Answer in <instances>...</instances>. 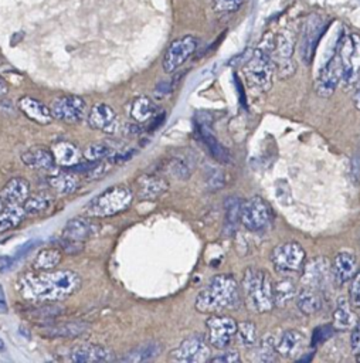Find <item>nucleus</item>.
<instances>
[{"label": "nucleus", "mask_w": 360, "mask_h": 363, "mask_svg": "<svg viewBox=\"0 0 360 363\" xmlns=\"http://www.w3.org/2000/svg\"><path fill=\"white\" fill-rule=\"evenodd\" d=\"M21 162L37 170H51L55 166L51 149L44 146H33L21 153Z\"/></svg>", "instance_id": "25"}, {"label": "nucleus", "mask_w": 360, "mask_h": 363, "mask_svg": "<svg viewBox=\"0 0 360 363\" xmlns=\"http://www.w3.org/2000/svg\"><path fill=\"white\" fill-rule=\"evenodd\" d=\"M9 92V82L0 75V96L6 95Z\"/></svg>", "instance_id": "49"}, {"label": "nucleus", "mask_w": 360, "mask_h": 363, "mask_svg": "<svg viewBox=\"0 0 360 363\" xmlns=\"http://www.w3.org/2000/svg\"><path fill=\"white\" fill-rule=\"evenodd\" d=\"M113 153L115 152L111 147V145L105 142H95V143H91L84 150L82 156L85 157V160H89V162H101L103 159H109Z\"/></svg>", "instance_id": "38"}, {"label": "nucleus", "mask_w": 360, "mask_h": 363, "mask_svg": "<svg viewBox=\"0 0 360 363\" xmlns=\"http://www.w3.org/2000/svg\"><path fill=\"white\" fill-rule=\"evenodd\" d=\"M350 346H351V352L357 356L360 353V319H357L356 325L351 329Z\"/></svg>", "instance_id": "47"}, {"label": "nucleus", "mask_w": 360, "mask_h": 363, "mask_svg": "<svg viewBox=\"0 0 360 363\" xmlns=\"http://www.w3.org/2000/svg\"><path fill=\"white\" fill-rule=\"evenodd\" d=\"M332 20L322 16V14H309L303 18L300 24V34H299V52L300 58L306 65H310L319 45L320 38L329 28Z\"/></svg>", "instance_id": "7"}, {"label": "nucleus", "mask_w": 360, "mask_h": 363, "mask_svg": "<svg viewBox=\"0 0 360 363\" xmlns=\"http://www.w3.org/2000/svg\"><path fill=\"white\" fill-rule=\"evenodd\" d=\"M88 329V323L79 322V320H71V322H62L57 323L54 326L44 328L41 332L43 336L45 337H77L82 335Z\"/></svg>", "instance_id": "30"}, {"label": "nucleus", "mask_w": 360, "mask_h": 363, "mask_svg": "<svg viewBox=\"0 0 360 363\" xmlns=\"http://www.w3.org/2000/svg\"><path fill=\"white\" fill-rule=\"evenodd\" d=\"M353 104L360 111V79L357 81V88H356V92L353 95Z\"/></svg>", "instance_id": "48"}, {"label": "nucleus", "mask_w": 360, "mask_h": 363, "mask_svg": "<svg viewBox=\"0 0 360 363\" xmlns=\"http://www.w3.org/2000/svg\"><path fill=\"white\" fill-rule=\"evenodd\" d=\"M156 113H157L156 104L145 95L135 98L129 105V116L136 123H146L152 121L156 116Z\"/></svg>", "instance_id": "29"}, {"label": "nucleus", "mask_w": 360, "mask_h": 363, "mask_svg": "<svg viewBox=\"0 0 360 363\" xmlns=\"http://www.w3.org/2000/svg\"><path fill=\"white\" fill-rule=\"evenodd\" d=\"M3 203H4V201H3V200H1V197H0V211L3 210Z\"/></svg>", "instance_id": "51"}, {"label": "nucleus", "mask_w": 360, "mask_h": 363, "mask_svg": "<svg viewBox=\"0 0 360 363\" xmlns=\"http://www.w3.org/2000/svg\"><path fill=\"white\" fill-rule=\"evenodd\" d=\"M162 353V345L159 342H146L143 345L136 346L135 349L129 350L126 354L119 357L120 362L128 363H137V362H146L157 357Z\"/></svg>", "instance_id": "31"}, {"label": "nucleus", "mask_w": 360, "mask_h": 363, "mask_svg": "<svg viewBox=\"0 0 360 363\" xmlns=\"http://www.w3.org/2000/svg\"><path fill=\"white\" fill-rule=\"evenodd\" d=\"M296 306L303 315H315L323 306V299L320 291L302 286V289L296 294Z\"/></svg>", "instance_id": "28"}, {"label": "nucleus", "mask_w": 360, "mask_h": 363, "mask_svg": "<svg viewBox=\"0 0 360 363\" xmlns=\"http://www.w3.org/2000/svg\"><path fill=\"white\" fill-rule=\"evenodd\" d=\"M359 262H357V255L353 251H340L336 254L333 264H332V271H333V278L336 284L344 285L346 282H350V279L354 277V274L359 269Z\"/></svg>", "instance_id": "22"}, {"label": "nucleus", "mask_w": 360, "mask_h": 363, "mask_svg": "<svg viewBox=\"0 0 360 363\" xmlns=\"http://www.w3.org/2000/svg\"><path fill=\"white\" fill-rule=\"evenodd\" d=\"M52 118L65 123H78L86 115V102L78 95H62L50 105Z\"/></svg>", "instance_id": "15"}, {"label": "nucleus", "mask_w": 360, "mask_h": 363, "mask_svg": "<svg viewBox=\"0 0 360 363\" xmlns=\"http://www.w3.org/2000/svg\"><path fill=\"white\" fill-rule=\"evenodd\" d=\"M17 106L20 112H23L24 116H27L30 121L38 123V125H48L54 119L50 111V106L43 104L41 101L33 98V96H21L17 101Z\"/></svg>", "instance_id": "23"}, {"label": "nucleus", "mask_w": 360, "mask_h": 363, "mask_svg": "<svg viewBox=\"0 0 360 363\" xmlns=\"http://www.w3.org/2000/svg\"><path fill=\"white\" fill-rule=\"evenodd\" d=\"M245 0H213V10L220 14L237 11Z\"/></svg>", "instance_id": "41"}, {"label": "nucleus", "mask_w": 360, "mask_h": 363, "mask_svg": "<svg viewBox=\"0 0 360 363\" xmlns=\"http://www.w3.org/2000/svg\"><path fill=\"white\" fill-rule=\"evenodd\" d=\"M298 294L296 284L289 278H282L281 281L274 284V303L276 306L283 308L288 302H291Z\"/></svg>", "instance_id": "34"}, {"label": "nucleus", "mask_w": 360, "mask_h": 363, "mask_svg": "<svg viewBox=\"0 0 360 363\" xmlns=\"http://www.w3.org/2000/svg\"><path fill=\"white\" fill-rule=\"evenodd\" d=\"M332 281H334L333 271L326 257L319 255L309 261H305L300 271V282L303 286L313 288L322 292L330 285Z\"/></svg>", "instance_id": "12"}, {"label": "nucleus", "mask_w": 360, "mask_h": 363, "mask_svg": "<svg viewBox=\"0 0 360 363\" xmlns=\"http://www.w3.org/2000/svg\"><path fill=\"white\" fill-rule=\"evenodd\" d=\"M48 184L51 186V189H54L60 194H71L77 189L78 182H77L75 173H71L62 169V172L52 174L48 179Z\"/></svg>", "instance_id": "36"}, {"label": "nucleus", "mask_w": 360, "mask_h": 363, "mask_svg": "<svg viewBox=\"0 0 360 363\" xmlns=\"http://www.w3.org/2000/svg\"><path fill=\"white\" fill-rule=\"evenodd\" d=\"M30 196V184L23 177L10 179L0 190V197L7 204H23Z\"/></svg>", "instance_id": "26"}, {"label": "nucleus", "mask_w": 360, "mask_h": 363, "mask_svg": "<svg viewBox=\"0 0 360 363\" xmlns=\"http://www.w3.org/2000/svg\"><path fill=\"white\" fill-rule=\"evenodd\" d=\"M274 220V211L271 206L261 196H252L242 201L240 221L245 230L258 233L271 225Z\"/></svg>", "instance_id": "9"}, {"label": "nucleus", "mask_w": 360, "mask_h": 363, "mask_svg": "<svg viewBox=\"0 0 360 363\" xmlns=\"http://www.w3.org/2000/svg\"><path fill=\"white\" fill-rule=\"evenodd\" d=\"M81 286V278L69 269H47L23 274L16 284L17 292L26 301L51 302L71 296Z\"/></svg>", "instance_id": "1"}, {"label": "nucleus", "mask_w": 360, "mask_h": 363, "mask_svg": "<svg viewBox=\"0 0 360 363\" xmlns=\"http://www.w3.org/2000/svg\"><path fill=\"white\" fill-rule=\"evenodd\" d=\"M241 357L238 354V352H223L221 354H217V356H210L208 362H215V363H234V362H240Z\"/></svg>", "instance_id": "46"}, {"label": "nucleus", "mask_w": 360, "mask_h": 363, "mask_svg": "<svg viewBox=\"0 0 360 363\" xmlns=\"http://www.w3.org/2000/svg\"><path fill=\"white\" fill-rule=\"evenodd\" d=\"M334 52L339 57L342 68L340 82L344 86H351L360 79V35L357 33L343 35Z\"/></svg>", "instance_id": "6"}, {"label": "nucleus", "mask_w": 360, "mask_h": 363, "mask_svg": "<svg viewBox=\"0 0 360 363\" xmlns=\"http://www.w3.org/2000/svg\"><path fill=\"white\" fill-rule=\"evenodd\" d=\"M275 340L272 337H265L259 342V359L262 362L275 360Z\"/></svg>", "instance_id": "43"}, {"label": "nucleus", "mask_w": 360, "mask_h": 363, "mask_svg": "<svg viewBox=\"0 0 360 363\" xmlns=\"http://www.w3.org/2000/svg\"><path fill=\"white\" fill-rule=\"evenodd\" d=\"M272 48L274 37L268 34L261 40L244 65V75L248 84L261 91H268L272 86V78L275 72Z\"/></svg>", "instance_id": "4"}, {"label": "nucleus", "mask_w": 360, "mask_h": 363, "mask_svg": "<svg viewBox=\"0 0 360 363\" xmlns=\"http://www.w3.org/2000/svg\"><path fill=\"white\" fill-rule=\"evenodd\" d=\"M241 204L242 201L238 197H228L225 200V220L228 227H235L240 221V213H241Z\"/></svg>", "instance_id": "40"}, {"label": "nucleus", "mask_w": 360, "mask_h": 363, "mask_svg": "<svg viewBox=\"0 0 360 363\" xmlns=\"http://www.w3.org/2000/svg\"><path fill=\"white\" fill-rule=\"evenodd\" d=\"M58 248L61 251H64L65 254H69V255H74V254H78L84 250V242L82 241H75V240H71V238H65V237H61L58 241Z\"/></svg>", "instance_id": "44"}, {"label": "nucleus", "mask_w": 360, "mask_h": 363, "mask_svg": "<svg viewBox=\"0 0 360 363\" xmlns=\"http://www.w3.org/2000/svg\"><path fill=\"white\" fill-rule=\"evenodd\" d=\"M349 301L353 308L360 309V267L354 277L350 279V288H349Z\"/></svg>", "instance_id": "42"}, {"label": "nucleus", "mask_w": 360, "mask_h": 363, "mask_svg": "<svg viewBox=\"0 0 360 363\" xmlns=\"http://www.w3.org/2000/svg\"><path fill=\"white\" fill-rule=\"evenodd\" d=\"M26 216L23 204H7V207H3L0 211V234L20 225Z\"/></svg>", "instance_id": "32"}, {"label": "nucleus", "mask_w": 360, "mask_h": 363, "mask_svg": "<svg viewBox=\"0 0 360 363\" xmlns=\"http://www.w3.org/2000/svg\"><path fill=\"white\" fill-rule=\"evenodd\" d=\"M305 335L296 329H286L278 340H275V352L286 359H296L305 353Z\"/></svg>", "instance_id": "21"}, {"label": "nucleus", "mask_w": 360, "mask_h": 363, "mask_svg": "<svg viewBox=\"0 0 360 363\" xmlns=\"http://www.w3.org/2000/svg\"><path fill=\"white\" fill-rule=\"evenodd\" d=\"M136 196L140 200H156L163 196L167 189L169 183L164 177L154 174V173H145L136 177L135 180Z\"/></svg>", "instance_id": "17"}, {"label": "nucleus", "mask_w": 360, "mask_h": 363, "mask_svg": "<svg viewBox=\"0 0 360 363\" xmlns=\"http://www.w3.org/2000/svg\"><path fill=\"white\" fill-rule=\"evenodd\" d=\"M88 123L92 129L103 133H113L118 128V116L113 108L103 102L95 104L88 112Z\"/></svg>", "instance_id": "18"}, {"label": "nucleus", "mask_w": 360, "mask_h": 363, "mask_svg": "<svg viewBox=\"0 0 360 363\" xmlns=\"http://www.w3.org/2000/svg\"><path fill=\"white\" fill-rule=\"evenodd\" d=\"M207 342L214 349H225L237 332V322L228 315L210 313L206 320Z\"/></svg>", "instance_id": "13"}, {"label": "nucleus", "mask_w": 360, "mask_h": 363, "mask_svg": "<svg viewBox=\"0 0 360 363\" xmlns=\"http://www.w3.org/2000/svg\"><path fill=\"white\" fill-rule=\"evenodd\" d=\"M241 303L240 286L232 275L218 274L210 278L198 292L194 308L200 313H220L227 309H237Z\"/></svg>", "instance_id": "2"}, {"label": "nucleus", "mask_w": 360, "mask_h": 363, "mask_svg": "<svg viewBox=\"0 0 360 363\" xmlns=\"http://www.w3.org/2000/svg\"><path fill=\"white\" fill-rule=\"evenodd\" d=\"M295 45H296L295 34L288 27L282 28L276 34V37H274L272 61L275 65V71L278 72V77L282 79L291 77L296 69V65L293 61Z\"/></svg>", "instance_id": "8"}, {"label": "nucleus", "mask_w": 360, "mask_h": 363, "mask_svg": "<svg viewBox=\"0 0 360 363\" xmlns=\"http://www.w3.org/2000/svg\"><path fill=\"white\" fill-rule=\"evenodd\" d=\"M332 326L334 330H351L357 322V316L349 299L339 298L332 315Z\"/></svg>", "instance_id": "27"}, {"label": "nucleus", "mask_w": 360, "mask_h": 363, "mask_svg": "<svg viewBox=\"0 0 360 363\" xmlns=\"http://www.w3.org/2000/svg\"><path fill=\"white\" fill-rule=\"evenodd\" d=\"M306 261L303 247L296 241H288L276 245L271 252L274 269L279 274L300 272Z\"/></svg>", "instance_id": "10"}, {"label": "nucleus", "mask_w": 360, "mask_h": 363, "mask_svg": "<svg viewBox=\"0 0 360 363\" xmlns=\"http://www.w3.org/2000/svg\"><path fill=\"white\" fill-rule=\"evenodd\" d=\"M333 326L332 325H325V326H319L316 328V330L313 332V336H312V343L316 345L319 342H325L327 337L332 336L333 333Z\"/></svg>", "instance_id": "45"}, {"label": "nucleus", "mask_w": 360, "mask_h": 363, "mask_svg": "<svg viewBox=\"0 0 360 363\" xmlns=\"http://www.w3.org/2000/svg\"><path fill=\"white\" fill-rule=\"evenodd\" d=\"M242 296L248 309L257 313L272 311L274 303V284L271 277L255 267H248L244 271L241 281Z\"/></svg>", "instance_id": "3"}, {"label": "nucleus", "mask_w": 360, "mask_h": 363, "mask_svg": "<svg viewBox=\"0 0 360 363\" xmlns=\"http://www.w3.org/2000/svg\"><path fill=\"white\" fill-rule=\"evenodd\" d=\"M235 335L238 336V340L242 346H255L258 342V335H257V326L254 322L244 320V322H237V332Z\"/></svg>", "instance_id": "39"}, {"label": "nucleus", "mask_w": 360, "mask_h": 363, "mask_svg": "<svg viewBox=\"0 0 360 363\" xmlns=\"http://www.w3.org/2000/svg\"><path fill=\"white\" fill-rule=\"evenodd\" d=\"M342 79V68L339 62V57L334 52L332 58L325 64V67L319 71L317 78L315 81V92L320 98H329L336 91L337 85Z\"/></svg>", "instance_id": "16"}, {"label": "nucleus", "mask_w": 360, "mask_h": 363, "mask_svg": "<svg viewBox=\"0 0 360 363\" xmlns=\"http://www.w3.org/2000/svg\"><path fill=\"white\" fill-rule=\"evenodd\" d=\"M50 149L52 152L55 164H58L62 169L71 167V166H74V164L81 162L82 152L71 140H65V139L57 140Z\"/></svg>", "instance_id": "24"}, {"label": "nucleus", "mask_w": 360, "mask_h": 363, "mask_svg": "<svg viewBox=\"0 0 360 363\" xmlns=\"http://www.w3.org/2000/svg\"><path fill=\"white\" fill-rule=\"evenodd\" d=\"M62 261V251L60 248H44L37 252L33 261L34 271L54 269Z\"/></svg>", "instance_id": "33"}, {"label": "nucleus", "mask_w": 360, "mask_h": 363, "mask_svg": "<svg viewBox=\"0 0 360 363\" xmlns=\"http://www.w3.org/2000/svg\"><path fill=\"white\" fill-rule=\"evenodd\" d=\"M52 199L45 193H38L34 196H28L23 203L24 211L27 216H40L50 208Z\"/></svg>", "instance_id": "37"}, {"label": "nucleus", "mask_w": 360, "mask_h": 363, "mask_svg": "<svg viewBox=\"0 0 360 363\" xmlns=\"http://www.w3.org/2000/svg\"><path fill=\"white\" fill-rule=\"evenodd\" d=\"M133 191L125 184L111 186L94 197L82 210V214L92 218L112 217L130 207Z\"/></svg>", "instance_id": "5"}, {"label": "nucleus", "mask_w": 360, "mask_h": 363, "mask_svg": "<svg viewBox=\"0 0 360 363\" xmlns=\"http://www.w3.org/2000/svg\"><path fill=\"white\" fill-rule=\"evenodd\" d=\"M4 350H6V345H4V342L0 337V352H4Z\"/></svg>", "instance_id": "50"}, {"label": "nucleus", "mask_w": 360, "mask_h": 363, "mask_svg": "<svg viewBox=\"0 0 360 363\" xmlns=\"http://www.w3.org/2000/svg\"><path fill=\"white\" fill-rule=\"evenodd\" d=\"M98 230H99V224L92 217L82 216V217H75L68 220L65 227L62 228L61 237L85 242L88 238L96 235Z\"/></svg>", "instance_id": "20"}, {"label": "nucleus", "mask_w": 360, "mask_h": 363, "mask_svg": "<svg viewBox=\"0 0 360 363\" xmlns=\"http://www.w3.org/2000/svg\"><path fill=\"white\" fill-rule=\"evenodd\" d=\"M69 362L74 363H91V362H109L115 356L112 350L94 343H84L72 347L67 356Z\"/></svg>", "instance_id": "19"}, {"label": "nucleus", "mask_w": 360, "mask_h": 363, "mask_svg": "<svg viewBox=\"0 0 360 363\" xmlns=\"http://www.w3.org/2000/svg\"><path fill=\"white\" fill-rule=\"evenodd\" d=\"M200 135H201V140L204 142V145L207 146L210 155L221 162V163H230L231 162V156L228 153V150L215 139V136L208 130V129H204L203 126L200 128Z\"/></svg>", "instance_id": "35"}, {"label": "nucleus", "mask_w": 360, "mask_h": 363, "mask_svg": "<svg viewBox=\"0 0 360 363\" xmlns=\"http://www.w3.org/2000/svg\"><path fill=\"white\" fill-rule=\"evenodd\" d=\"M197 45H198V41L194 35H183L171 41L163 55V61H162L163 71L167 74H171L176 69H179L194 54V51L197 50Z\"/></svg>", "instance_id": "14"}, {"label": "nucleus", "mask_w": 360, "mask_h": 363, "mask_svg": "<svg viewBox=\"0 0 360 363\" xmlns=\"http://www.w3.org/2000/svg\"><path fill=\"white\" fill-rule=\"evenodd\" d=\"M211 353L207 339L201 333H194L187 336L170 352L169 360L177 363H201L208 362Z\"/></svg>", "instance_id": "11"}]
</instances>
